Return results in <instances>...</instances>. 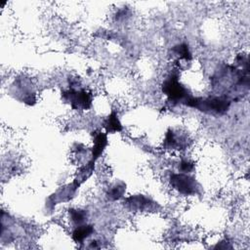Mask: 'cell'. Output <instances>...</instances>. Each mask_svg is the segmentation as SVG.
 Listing matches in <instances>:
<instances>
[{"label":"cell","mask_w":250,"mask_h":250,"mask_svg":"<svg viewBox=\"0 0 250 250\" xmlns=\"http://www.w3.org/2000/svg\"><path fill=\"white\" fill-rule=\"evenodd\" d=\"M170 184L173 188L183 195H194L199 189L196 179L188 173H173L170 176Z\"/></svg>","instance_id":"3957f363"},{"label":"cell","mask_w":250,"mask_h":250,"mask_svg":"<svg viewBox=\"0 0 250 250\" xmlns=\"http://www.w3.org/2000/svg\"><path fill=\"white\" fill-rule=\"evenodd\" d=\"M162 92L170 102L185 104L190 96L188 89L181 83L179 76L175 73L169 74L162 83Z\"/></svg>","instance_id":"7a4b0ae2"},{"label":"cell","mask_w":250,"mask_h":250,"mask_svg":"<svg viewBox=\"0 0 250 250\" xmlns=\"http://www.w3.org/2000/svg\"><path fill=\"white\" fill-rule=\"evenodd\" d=\"M104 128L106 134H113L122 130V124L115 111H111L104 120Z\"/></svg>","instance_id":"30bf717a"},{"label":"cell","mask_w":250,"mask_h":250,"mask_svg":"<svg viewBox=\"0 0 250 250\" xmlns=\"http://www.w3.org/2000/svg\"><path fill=\"white\" fill-rule=\"evenodd\" d=\"M107 145H108L107 134L103 132H96L93 139V147L91 149L92 159L96 161L99 157H101L104 151L105 150Z\"/></svg>","instance_id":"ba28073f"},{"label":"cell","mask_w":250,"mask_h":250,"mask_svg":"<svg viewBox=\"0 0 250 250\" xmlns=\"http://www.w3.org/2000/svg\"><path fill=\"white\" fill-rule=\"evenodd\" d=\"M68 216L70 222L76 226L84 224L88 218V213L86 210L81 208H71L68 210Z\"/></svg>","instance_id":"7c38bea8"},{"label":"cell","mask_w":250,"mask_h":250,"mask_svg":"<svg viewBox=\"0 0 250 250\" xmlns=\"http://www.w3.org/2000/svg\"><path fill=\"white\" fill-rule=\"evenodd\" d=\"M94 233V227L89 224H81L74 228L72 231V239L76 243H83Z\"/></svg>","instance_id":"9c48e42d"},{"label":"cell","mask_w":250,"mask_h":250,"mask_svg":"<svg viewBox=\"0 0 250 250\" xmlns=\"http://www.w3.org/2000/svg\"><path fill=\"white\" fill-rule=\"evenodd\" d=\"M62 99L77 110H86L92 105V95L84 89L70 88L62 93Z\"/></svg>","instance_id":"277c9868"},{"label":"cell","mask_w":250,"mask_h":250,"mask_svg":"<svg viewBox=\"0 0 250 250\" xmlns=\"http://www.w3.org/2000/svg\"><path fill=\"white\" fill-rule=\"evenodd\" d=\"M94 169H95V160L91 159L79 169V171L77 173V176L74 179V181L78 185H81L92 175V173L94 172Z\"/></svg>","instance_id":"8fae6325"},{"label":"cell","mask_w":250,"mask_h":250,"mask_svg":"<svg viewBox=\"0 0 250 250\" xmlns=\"http://www.w3.org/2000/svg\"><path fill=\"white\" fill-rule=\"evenodd\" d=\"M172 53L180 60L189 61L191 59V53L189 51L188 45L186 43H181L172 48Z\"/></svg>","instance_id":"5bb4252c"},{"label":"cell","mask_w":250,"mask_h":250,"mask_svg":"<svg viewBox=\"0 0 250 250\" xmlns=\"http://www.w3.org/2000/svg\"><path fill=\"white\" fill-rule=\"evenodd\" d=\"M79 187L80 185H78L75 181L68 185L61 187L59 189H57L55 193L47 198L45 203L46 210H48V212H52L57 204L70 201L75 196Z\"/></svg>","instance_id":"5b68a950"},{"label":"cell","mask_w":250,"mask_h":250,"mask_svg":"<svg viewBox=\"0 0 250 250\" xmlns=\"http://www.w3.org/2000/svg\"><path fill=\"white\" fill-rule=\"evenodd\" d=\"M179 169L181 170L182 173H188L189 174L193 169H194V166H193V163L189 160H182L181 163H180V166H179Z\"/></svg>","instance_id":"9a60e30c"},{"label":"cell","mask_w":250,"mask_h":250,"mask_svg":"<svg viewBox=\"0 0 250 250\" xmlns=\"http://www.w3.org/2000/svg\"><path fill=\"white\" fill-rule=\"evenodd\" d=\"M124 203L129 209L139 212H152L158 208L157 202L144 194L131 195L124 200Z\"/></svg>","instance_id":"8992f818"},{"label":"cell","mask_w":250,"mask_h":250,"mask_svg":"<svg viewBox=\"0 0 250 250\" xmlns=\"http://www.w3.org/2000/svg\"><path fill=\"white\" fill-rule=\"evenodd\" d=\"M126 185L123 182H116L110 186L107 190V197L111 200H118L124 196Z\"/></svg>","instance_id":"4fadbf2b"},{"label":"cell","mask_w":250,"mask_h":250,"mask_svg":"<svg viewBox=\"0 0 250 250\" xmlns=\"http://www.w3.org/2000/svg\"><path fill=\"white\" fill-rule=\"evenodd\" d=\"M184 104L205 113L224 114L228 111L230 105V102L225 97L198 98L190 95Z\"/></svg>","instance_id":"6da1fadb"},{"label":"cell","mask_w":250,"mask_h":250,"mask_svg":"<svg viewBox=\"0 0 250 250\" xmlns=\"http://www.w3.org/2000/svg\"><path fill=\"white\" fill-rule=\"evenodd\" d=\"M164 146L171 149H182L187 145V139L180 132L169 129L164 138Z\"/></svg>","instance_id":"52a82bcc"}]
</instances>
